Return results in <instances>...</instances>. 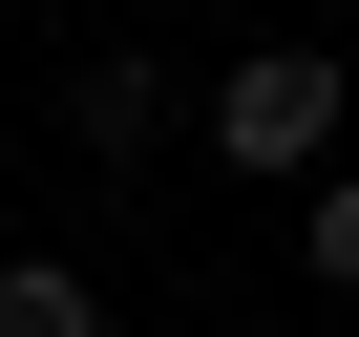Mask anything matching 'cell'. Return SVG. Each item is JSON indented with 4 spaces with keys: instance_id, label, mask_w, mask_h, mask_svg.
I'll list each match as a JSON object with an SVG mask.
<instances>
[{
    "instance_id": "cell-3",
    "label": "cell",
    "mask_w": 359,
    "mask_h": 337,
    "mask_svg": "<svg viewBox=\"0 0 359 337\" xmlns=\"http://www.w3.org/2000/svg\"><path fill=\"white\" fill-rule=\"evenodd\" d=\"M0 337H106V295H85V253H0Z\"/></svg>"
},
{
    "instance_id": "cell-1",
    "label": "cell",
    "mask_w": 359,
    "mask_h": 337,
    "mask_svg": "<svg viewBox=\"0 0 359 337\" xmlns=\"http://www.w3.org/2000/svg\"><path fill=\"white\" fill-rule=\"evenodd\" d=\"M212 148H233V168H317V148H338V43H254V64L212 85Z\"/></svg>"
},
{
    "instance_id": "cell-2",
    "label": "cell",
    "mask_w": 359,
    "mask_h": 337,
    "mask_svg": "<svg viewBox=\"0 0 359 337\" xmlns=\"http://www.w3.org/2000/svg\"><path fill=\"white\" fill-rule=\"evenodd\" d=\"M64 127H85L106 168H148V148H169V64H148V43H106V64L64 85Z\"/></svg>"
},
{
    "instance_id": "cell-4",
    "label": "cell",
    "mask_w": 359,
    "mask_h": 337,
    "mask_svg": "<svg viewBox=\"0 0 359 337\" xmlns=\"http://www.w3.org/2000/svg\"><path fill=\"white\" fill-rule=\"evenodd\" d=\"M296 253H317V295H359V168H317V211H296Z\"/></svg>"
}]
</instances>
